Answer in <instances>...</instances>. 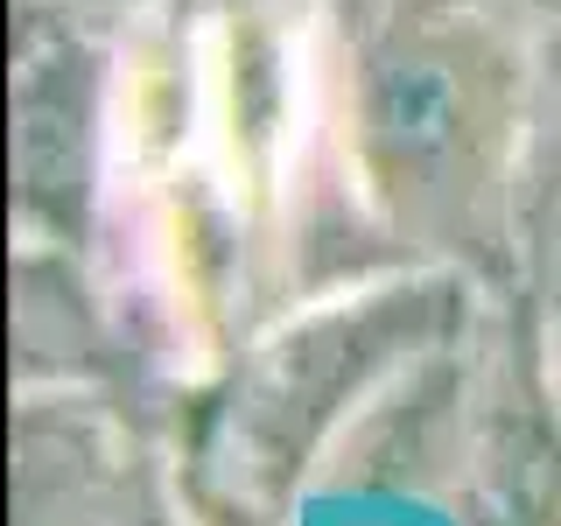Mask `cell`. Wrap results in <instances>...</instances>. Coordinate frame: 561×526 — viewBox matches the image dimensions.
I'll return each instance as SVG.
<instances>
[{
  "label": "cell",
  "mask_w": 561,
  "mask_h": 526,
  "mask_svg": "<svg viewBox=\"0 0 561 526\" xmlns=\"http://www.w3.org/2000/svg\"><path fill=\"white\" fill-rule=\"evenodd\" d=\"M127 499L92 470V456L70 449L64 435L22 428V464H14V526H119Z\"/></svg>",
  "instance_id": "4"
},
{
  "label": "cell",
  "mask_w": 561,
  "mask_h": 526,
  "mask_svg": "<svg viewBox=\"0 0 561 526\" xmlns=\"http://www.w3.org/2000/svg\"><path fill=\"white\" fill-rule=\"evenodd\" d=\"M421 316H428V288H379L358 309H330L274 338L225 400L218 443H210L218 478L232 491L302 484L323 435L337 428V408H351V393L379 379V365L421 330Z\"/></svg>",
  "instance_id": "2"
},
{
  "label": "cell",
  "mask_w": 561,
  "mask_h": 526,
  "mask_svg": "<svg viewBox=\"0 0 561 526\" xmlns=\"http://www.w3.org/2000/svg\"><path fill=\"white\" fill-rule=\"evenodd\" d=\"M105 84H113V64L84 28H64L49 8L22 14V35H14V134H8L14 218L57 245H78L99 210Z\"/></svg>",
  "instance_id": "3"
},
{
  "label": "cell",
  "mask_w": 561,
  "mask_h": 526,
  "mask_svg": "<svg viewBox=\"0 0 561 526\" xmlns=\"http://www.w3.org/2000/svg\"><path fill=\"white\" fill-rule=\"evenodd\" d=\"M540 64L499 0H337L330 113L358 204L435 267H491L519 232Z\"/></svg>",
  "instance_id": "1"
},
{
  "label": "cell",
  "mask_w": 561,
  "mask_h": 526,
  "mask_svg": "<svg viewBox=\"0 0 561 526\" xmlns=\"http://www.w3.org/2000/svg\"><path fill=\"white\" fill-rule=\"evenodd\" d=\"M519 239H534L540 288H548V302L561 309V64L534 92V140H526V175H519L513 253H519Z\"/></svg>",
  "instance_id": "5"
},
{
  "label": "cell",
  "mask_w": 561,
  "mask_h": 526,
  "mask_svg": "<svg viewBox=\"0 0 561 526\" xmlns=\"http://www.w3.org/2000/svg\"><path fill=\"white\" fill-rule=\"evenodd\" d=\"M499 8H505V14H519L526 28H534V22H548V28H561V0H499Z\"/></svg>",
  "instance_id": "6"
}]
</instances>
